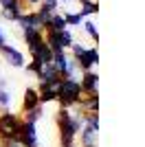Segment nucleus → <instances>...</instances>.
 Masks as SVG:
<instances>
[{
    "mask_svg": "<svg viewBox=\"0 0 145 147\" xmlns=\"http://www.w3.org/2000/svg\"><path fill=\"white\" fill-rule=\"evenodd\" d=\"M31 57H33V59H37L40 64H51V61H53V51L48 49L46 42H42L35 51H33V53H31Z\"/></svg>",
    "mask_w": 145,
    "mask_h": 147,
    "instance_id": "nucleus-15",
    "label": "nucleus"
},
{
    "mask_svg": "<svg viewBox=\"0 0 145 147\" xmlns=\"http://www.w3.org/2000/svg\"><path fill=\"white\" fill-rule=\"evenodd\" d=\"M79 29H84V33H86L88 37H90L92 42H99V31H97V24L92 22V20H88V18H86L84 22H81V26H79Z\"/></svg>",
    "mask_w": 145,
    "mask_h": 147,
    "instance_id": "nucleus-20",
    "label": "nucleus"
},
{
    "mask_svg": "<svg viewBox=\"0 0 145 147\" xmlns=\"http://www.w3.org/2000/svg\"><path fill=\"white\" fill-rule=\"evenodd\" d=\"M75 64H77V68L81 70V73L92 70V68L99 64V51H97L95 46H86V51L75 59Z\"/></svg>",
    "mask_w": 145,
    "mask_h": 147,
    "instance_id": "nucleus-4",
    "label": "nucleus"
},
{
    "mask_svg": "<svg viewBox=\"0 0 145 147\" xmlns=\"http://www.w3.org/2000/svg\"><path fill=\"white\" fill-rule=\"evenodd\" d=\"M60 13H62V11H60ZM62 16H64L66 26H81V22H84V18L79 16V11H64Z\"/></svg>",
    "mask_w": 145,
    "mask_h": 147,
    "instance_id": "nucleus-21",
    "label": "nucleus"
},
{
    "mask_svg": "<svg viewBox=\"0 0 145 147\" xmlns=\"http://www.w3.org/2000/svg\"><path fill=\"white\" fill-rule=\"evenodd\" d=\"M99 11V5H97V0H81L79 2V16L81 18H88V16H95Z\"/></svg>",
    "mask_w": 145,
    "mask_h": 147,
    "instance_id": "nucleus-18",
    "label": "nucleus"
},
{
    "mask_svg": "<svg viewBox=\"0 0 145 147\" xmlns=\"http://www.w3.org/2000/svg\"><path fill=\"white\" fill-rule=\"evenodd\" d=\"M22 2H24L26 7H37L40 2H42V0H22Z\"/></svg>",
    "mask_w": 145,
    "mask_h": 147,
    "instance_id": "nucleus-26",
    "label": "nucleus"
},
{
    "mask_svg": "<svg viewBox=\"0 0 145 147\" xmlns=\"http://www.w3.org/2000/svg\"><path fill=\"white\" fill-rule=\"evenodd\" d=\"M20 127H22V117L11 110L0 112V143L9 138H18Z\"/></svg>",
    "mask_w": 145,
    "mask_h": 147,
    "instance_id": "nucleus-3",
    "label": "nucleus"
},
{
    "mask_svg": "<svg viewBox=\"0 0 145 147\" xmlns=\"http://www.w3.org/2000/svg\"><path fill=\"white\" fill-rule=\"evenodd\" d=\"M40 103V94H37V88H26L22 94V112L26 110H33V108H37Z\"/></svg>",
    "mask_w": 145,
    "mask_h": 147,
    "instance_id": "nucleus-14",
    "label": "nucleus"
},
{
    "mask_svg": "<svg viewBox=\"0 0 145 147\" xmlns=\"http://www.w3.org/2000/svg\"><path fill=\"white\" fill-rule=\"evenodd\" d=\"M0 55L7 59V64L13 68H24V64H26V59H24V53L20 49H16L13 44H5L2 49H0Z\"/></svg>",
    "mask_w": 145,
    "mask_h": 147,
    "instance_id": "nucleus-6",
    "label": "nucleus"
},
{
    "mask_svg": "<svg viewBox=\"0 0 145 147\" xmlns=\"http://www.w3.org/2000/svg\"><path fill=\"white\" fill-rule=\"evenodd\" d=\"M72 42H75V37H72V31L70 29L60 31V46H62V51H68L72 46Z\"/></svg>",
    "mask_w": 145,
    "mask_h": 147,
    "instance_id": "nucleus-22",
    "label": "nucleus"
},
{
    "mask_svg": "<svg viewBox=\"0 0 145 147\" xmlns=\"http://www.w3.org/2000/svg\"><path fill=\"white\" fill-rule=\"evenodd\" d=\"M7 44V40H5V33H2V31H0V49H2V46H5Z\"/></svg>",
    "mask_w": 145,
    "mask_h": 147,
    "instance_id": "nucleus-27",
    "label": "nucleus"
},
{
    "mask_svg": "<svg viewBox=\"0 0 145 147\" xmlns=\"http://www.w3.org/2000/svg\"><path fill=\"white\" fill-rule=\"evenodd\" d=\"M62 147H77V145H75V143H70V145H62Z\"/></svg>",
    "mask_w": 145,
    "mask_h": 147,
    "instance_id": "nucleus-28",
    "label": "nucleus"
},
{
    "mask_svg": "<svg viewBox=\"0 0 145 147\" xmlns=\"http://www.w3.org/2000/svg\"><path fill=\"white\" fill-rule=\"evenodd\" d=\"M24 117H22V121H26V123H35L37 125V121L44 117V105H37V108H33V110H26V112H22Z\"/></svg>",
    "mask_w": 145,
    "mask_h": 147,
    "instance_id": "nucleus-19",
    "label": "nucleus"
},
{
    "mask_svg": "<svg viewBox=\"0 0 145 147\" xmlns=\"http://www.w3.org/2000/svg\"><path fill=\"white\" fill-rule=\"evenodd\" d=\"M81 97V86H79V79H72V77H62L60 81V97H57V103L64 110H72L77 108V101Z\"/></svg>",
    "mask_w": 145,
    "mask_h": 147,
    "instance_id": "nucleus-2",
    "label": "nucleus"
},
{
    "mask_svg": "<svg viewBox=\"0 0 145 147\" xmlns=\"http://www.w3.org/2000/svg\"><path fill=\"white\" fill-rule=\"evenodd\" d=\"M51 64L57 68V73H60L62 77H66L68 66H70V55H68V51H57V53H53V61H51Z\"/></svg>",
    "mask_w": 145,
    "mask_h": 147,
    "instance_id": "nucleus-13",
    "label": "nucleus"
},
{
    "mask_svg": "<svg viewBox=\"0 0 145 147\" xmlns=\"http://www.w3.org/2000/svg\"><path fill=\"white\" fill-rule=\"evenodd\" d=\"M37 81L40 84H53V81H60L62 75L57 73V68L53 66V64H42V68L37 70Z\"/></svg>",
    "mask_w": 145,
    "mask_h": 147,
    "instance_id": "nucleus-11",
    "label": "nucleus"
},
{
    "mask_svg": "<svg viewBox=\"0 0 145 147\" xmlns=\"http://www.w3.org/2000/svg\"><path fill=\"white\" fill-rule=\"evenodd\" d=\"M13 103V97L11 92H9V88H5V90H0V112L9 110V105Z\"/></svg>",
    "mask_w": 145,
    "mask_h": 147,
    "instance_id": "nucleus-23",
    "label": "nucleus"
},
{
    "mask_svg": "<svg viewBox=\"0 0 145 147\" xmlns=\"http://www.w3.org/2000/svg\"><path fill=\"white\" fill-rule=\"evenodd\" d=\"M0 147H24V145H22L20 138H9V141H2V143H0Z\"/></svg>",
    "mask_w": 145,
    "mask_h": 147,
    "instance_id": "nucleus-25",
    "label": "nucleus"
},
{
    "mask_svg": "<svg viewBox=\"0 0 145 147\" xmlns=\"http://www.w3.org/2000/svg\"><path fill=\"white\" fill-rule=\"evenodd\" d=\"M88 147H97V145H88Z\"/></svg>",
    "mask_w": 145,
    "mask_h": 147,
    "instance_id": "nucleus-29",
    "label": "nucleus"
},
{
    "mask_svg": "<svg viewBox=\"0 0 145 147\" xmlns=\"http://www.w3.org/2000/svg\"><path fill=\"white\" fill-rule=\"evenodd\" d=\"M18 24H20V31H29V29L44 31V20L40 18V13L35 9H29L26 13H22L18 18Z\"/></svg>",
    "mask_w": 145,
    "mask_h": 147,
    "instance_id": "nucleus-5",
    "label": "nucleus"
},
{
    "mask_svg": "<svg viewBox=\"0 0 145 147\" xmlns=\"http://www.w3.org/2000/svg\"><path fill=\"white\" fill-rule=\"evenodd\" d=\"M0 18L7 20V22H18V13H13V11H7V9H0Z\"/></svg>",
    "mask_w": 145,
    "mask_h": 147,
    "instance_id": "nucleus-24",
    "label": "nucleus"
},
{
    "mask_svg": "<svg viewBox=\"0 0 145 147\" xmlns=\"http://www.w3.org/2000/svg\"><path fill=\"white\" fill-rule=\"evenodd\" d=\"M77 108L84 114H97L99 112V94H81L77 101Z\"/></svg>",
    "mask_w": 145,
    "mask_h": 147,
    "instance_id": "nucleus-10",
    "label": "nucleus"
},
{
    "mask_svg": "<svg viewBox=\"0 0 145 147\" xmlns=\"http://www.w3.org/2000/svg\"><path fill=\"white\" fill-rule=\"evenodd\" d=\"M64 29H68V26H66V22H64V16H62L60 11L53 13V16L46 20V26H44V31H64Z\"/></svg>",
    "mask_w": 145,
    "mask_h": 147,
    "instance_id": "nucleus-17",
    "label": "nucleus"
},
{
    "mask_svg": "<svg viewBox=\"0 0 145 147\" xmlns=\"http://www.w3.org/2000/svg\"><path fill=\"white\" fill-rule=\"evenodd\" d=\"M81 125H84L81 112H75V108H72V110H64V108H60V112H57V129H60L62 145H70V143H75V138H77Z\"/></svg>",
    "mask_w": 145,
    "mask_h": 147,
    "instance_id": "nucleus-1",
    "label": "nucleus"
},
{
    "mask_svg": "<svg viewBox=\"0 0 145 147\" xmlns=\"http://www.w3.org/2000/svg\"><path fill=\"white\" fill-rule=\"evenodd\" d=\"M97 134H99V132H97V129H92L90 125H81V129H79V138H81V145L84 147H88V145H97Z\"/></svg>",
    "mask_w": 145,
    "mask_h": 147,
    "instance_id": "nucleus-16",
    "label": "nucleus"
},
{
    "mask_svg": "<svg viewBox=\"0 0 145 147\" xmlns=\"http://www.w3.org/2000/svg\"><path fill=\"white\" fill-rule=\"evenodd\" d=\"M79 86H81V94H97L99 90V75L95 70H86L79 75Z\"/></svg>",
    "mask_w": 145,
    "mask_h": 147,
    "instance_id": "nucleus-9",
    "label": "nucleus"
},
{
    "mask_svg": "<svg viewBox=\"0 0 145 147\" xmlns=\"http://www.w3.org/2000/svg\"><path fill=\"white\" fill-rule=\"evenodd\" d=\"M60 81H53V84H40V86H37V94H40V103H42V105L57 101V97H60Z\"/></svg>",
    "mask_w": 145,
    "mask_h": 147,
    "instance_id": "nucleus-8",
    "label": "nucleus"
},
{
    "mask_svg": "<svg viewBox=\"0 0 145 147\" xmlns=\"http://www.w3.org/2000/svg\"><path fill=\"white\" fill-rule=\"evenodd\" d=\"M22 37H24V44L29 46V53H33V51L44 42V31L29 29V31H22Z\"/></svg>",
    "mask_w": 145,
    "mask_h": 147,
    "instance_id": "nucleus-12",
    "label": "nucleus"
},
{
    "mask_svg": "<svg viewBox=\"0 0 145 147\" xmlns=\"http://www.w3.org/2000/svg\"><path fill=\"white\" fill-rule=\"evenodd\" d=\"M20 141H22L24 147H40V141H37V125L35 123H26L22 121V127H20Z\"/></svg>",
    "mask_w": 145,
    "mask_h": 147,
    "instance_id": "nucleus-7",
    "label": "nucleus"
}]
</instances>
